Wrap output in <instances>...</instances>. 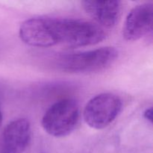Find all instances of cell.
I'll return each instance as SVG.
<instances>
[{"mask_svg": "<svg viewBox=\"0 0 153 153\" xmlns=\"http://www.w3.org/2000/svg\"><path fill=\"white\" fill-rule=\"evenodd\" d=\"M57 43L70 47L97 44L105 37L102 27L92 22L74 19H55Z\"/></svg>", "mask_w": 153, "mask_h": 153, "instance_id": "1", "label": "cell"}, {"mask_svg": "<svg viewBox=\"0 0 153 153\" xmlns=\"http://www.w3.org/2000/svg\"><path fill=\"white\" fill-rule=\"evenodd\" d=\"M79 119V108L72 99H63L54 103L42 118L41 125L49 135L62 137L76 128Z\"/></svg>", "mask_w": 153, "mask_h": 153, "instance_id": "2", "label": "cell"}, {"mask_svg": "<svg viewBox=\"0 0 153 153\" xmlns=\"http://www.w3.org/2000/svg\"><path fill=\"white\" fill-rule=\"evenodd\" d=\"M118 52L113 47H102L94 50L70 54L61 57L58 65L70 73H87L103 70L113 64Z\"/></svg>", "mask_w": 153, "mask_h": 153, "instance_id": "3", "label": "cell"}, {"mask_svg": "<svg viewBox=\"0 0 153 153\" xmlns=\"http://www.w3.org/2000/svg\"><path fill=\"white\" fill-rule=\"evenodd\" d=\"M122 107V100L118 96L111 93L99 94L87 103L84 120L91 128L103 129L117 117Z\"/></svg>", "mask_w": 153, "mask_h": 153, "instance_id": "4", "label": "cell"}, {"mask_svg": "<svg viewBox=\"0 0 153 153\" xmlns=\"http://www.w3.org/2000/svg\"><path fill=\"white\" fill-rule=\"evenodd\" d=\"M21 40L31 46L49 47L58 44L55 35V19L35 17L21 24L19 31Z\"/></svg>", "mask_w": 153, "mask_h": 153, "instance_id": "5", "label": "cell"}, {"mask_svg": "<svg viewBox=\"0 0 153 153\" xmlns=\"http://www.w3.org/2000/svg\"><path fill=\"white\" fill-rule=\"evenodd\" d=\"M31 125L26 119L7 124L0 137V153H23L31 140Z\"/></svg>", "mask_w": 153, "mask_h": 153, "instance_id": "6", "label": "cell"}, {"mask_svg": "<svg viewBox=\"0 0 153 153\" xmlns=\"http://www.w3.org/2000/svg\"><path fill=\"white\" fill-rule=\"evenodd\" d=\"M153 4L143 3L133 7L128 13L124 23V38L135 41L149 34L152 29Z\"/></svg>", "mask_w": 153, "mask_h": 153, "instance_id": "7", "label": "cell"}, {"mask_svg": "<svg viewBox=\"0 0 153 153\" xmlns=\"http://www.w3.org/2000/svg\"><path fill=\"white\" fill-rule=\"evenodd\" d=\"M82 7L100 27L111 28L117 22L122 10L120 1H82Z\"/></svg>", "mask_w": 153, "mask_h": 153, "instance_id": "8", "label": "cell"}, {"mask_svg": "<svg viewBox=\"0 0 153 153\" xmlns=\"http://www.w3.org/2000/svg\"><path fill=\"white\" fill-rule=\"evenodd\" d=\"M152 108H149L145 110V111L143 112V117L147 121H149L150 123H152Z\"/></svg>", "mask_w": 153, "mask_h": 153, "instance_id": "9", "label": "cell"}, {"mask_svg": "<svg viewBox=\"0 0 153 153\" xmlns=\"http://www.w3.org/2000/svg\"><path fill=\"white\" fill-rule=\"evenodd\" d=\"M1 124H2V114H1V112L0 111V128L1 126Z\"/></svg>", "mask_w": 153, "mask_h": 153, "instance_id": "10", "label": "cell"}]
</instances>
